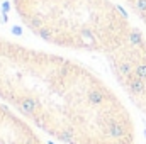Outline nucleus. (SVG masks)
<instances>
[{
	"instance_id": "nucleus-1",
	"label": "nucleus",
	"mask_w": 146,
	"mask_h": 144,
	"mask_svg": "<svg viewBox=\"0 0 146 144\" xmlns=\"http://www.w3.org/2000/svg\"><path fill=\"white\" fill-rule=\"evenodd\" d=\"M0 102L60 144H136L131 110L100 75L2 34Z\"/></svg>"
},
{
	"instance_id": "nucleus-2",
	"label": "nucleus",
	"mask_w": 146,
	"mask_h": 144,
	"mask_svg": "<svg viewBox=\"0 0 146 144\" xmlns=\"http://www.w3.org/2000/svg\"><path fill=\"white\" fill-rule=\"evenodd\" d=\"M26 29L60 49L107 58L134 34L117 0H12Z\"/></svg>"
},
{
	"instance_id": "nucleus-4",
	"label": "nucleus",
	"mask_w": 146,
	"mask_h": 144,
	"mask_svg": "<svg viewBox=\"0 0 146 144\" xmlns=\"http://www.w3.org/2000/svg\"><path fill=\"white\" fill-rule=\"evenodd\" d=\"M0 144H48L26 119L0 102Z\"/></svg>"
},
{
	"instance_id": "nucleus-3",
	"label": "nucleus",
	"mask_w": 146,
	"mask_h": 144,
	"mask_svg": "<svg viewBox=\"0 0 146 144\" xmlns=\"http://www.w3.org/2000/svg\"><path fill=\"white\" fill-rule=\"evenodd\" d=\"M106 61L124 97L136 110L146 115V32L138 27Z\"/></svg>"
}]
</instances>
